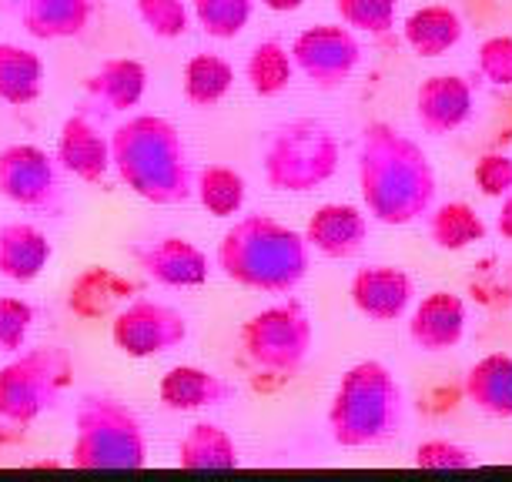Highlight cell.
Segmentation results:
<instances>
[{
	"instance_id": "8992f818",
	"label": "cell",
	"mask_w": 512,
	"mask_h": 482,
	"mask_svg": "<svg viewBox=\"0 0 512 482\" xmlns=\"http://www.w3.org/2000/svg\"><path fill=\"white\" fill-rule=\"evenodd\" d=\"M342 141L332 124L318 118L282 121L262 148L265 185L282 195H312L338 175Z\"/></svg>"
},
{
	"instance_id": "ba28073f",
	"label": "cell",
	"mask_w": 512,
	"mask_h": 482,
	"mask_svg": "<svg viewBox=\"0 0 512 482\" xmlns=\"http://www.w3.org/2000/svg\"><path fill=\"white\" fill-rule=\"evenodd\" d=\"M245 359L262 372L295 375L312 355L315 325L308 308L298 298H282V302L262 308L241 325L238 332Z\"/></svg>"
},
{
	"instance_id": "ac0fdd59",
	"label": "cell",
	"mask_w": 512,
	"mask_h": 482,
	"mask_svg": "<svg viewBox=\"0 0 512 482\" xmlns=\"http://www.w3.org/2000/svg\"><path fill=\"white\" fill-rule=\"evenodd\" d=\"M34 41H74L94 21V0H0Z\"/></svg>"
},
{
	"instance_id": "cb8c5ba5",
	"label": "cell",
	"mask_w": 512,
	"mask_h": 482,
	"mask_svg": "<svg viewBox=\"0 0 512 482\" xmlns=\"http://www.w3.org/2000/svg\"><path fill=\"white\" fill-rule=\"evenodd\" d=\"M178 466L195 472H225L241 466V449L235 436L218 422H195L178 439Z\"/></svg>"
},
{
	"instance_id": "8d00e7d4",
	"label": "cell",
	"mask_w": 512,
	"mask_h": 482,
	"mask_svg": "<svg viewBox=\"0 0 512 482\" xmlns=\"http://www.w3.org/2000/svg\"><path fill=\"white\" fill-rule=\"evenodd\" d=\"M472 181L486 198L502 201L512 195V158L502 151H486L472 168Z\"/></svg>"
},
{
	"instance_id": "f35d334b",
	"label": "cell",
	"mask_w": 512,
	"mask_h": 482,
	"mask_svg": "<svg viewBox=\"0 0 512 482\" xmlns=\"http://www.w3.org/2000/svg\"><path fill=\"white\" fill-rule=\"evenodd\" d=\"M262 7L272 14H295L305 7V0H262Z\"/></svg>"
},
{
	"instance_id": "44dd1931",
	"label": "cell",
	"mask_w": 512,
	"mask_h": 482,
	"mask_svg": "<svg viewBox=\"0 0 512 482\" xmlns=\"http://www.w3.org/2000/svg\"><path fill=\"white\" fill-rule=\"evenodd\" d=\"M402 37L409 44V51L422 61H436L446 57L449 51H456L466 37V21L456 7L449 4H425L405 17Z\"/></svg>"
},
{
	"instance_id": "30bf717a",
	"label": "cell",
	"mask_w": 512,
	"mask_h": 482,
	"mask_svg": "<svg viewBox=\"0 0 512 482\" xmlns=\"http://www.w3.org/2000/svg\"><path fill=\"white\" fill-rule=\"evenodd\" d=\"M188 335V315L154 298H131L111 318V342L128 359H158V355L181 349Z\"/></svg>"
},
{
	"instance_id": "d6a6232c",
	"label": "cell",
	"mask_w": 512,
	"mask_h": 482,
	"mask_svg": "<svg viewBox=\"0 0 512 482\" xmlns=\"http://www.w3.org/2000/svg\"><path fill=\"white\" fill-rule=\"evenodd\" d=\"M335 14L355 34L385 37L399 21V0H335Z\"/></svg>"
},
{
	"instance_id": "7c38bea8",
	"label": "cell",
	"mask_w": 512,
	"mask_h": 482,
	"mask_svg": "<svg viewBox=\"0 0 512 482\" xmlns=\"http://www.w3.org/2000/svg\"><path fill=\"white\" fill-rule=\"evenodd\" d=\"M476 88L462 74H429L415 88V121L429 138H449L472 121Z\"/></svg>"
},
{
	"instance_id": "2e32d148",
	"label": "cell",
	"mask_w": 512,
	"mask_h": 482,
	"mask_svg": "<svg viewBox=\"0 0 512 482\" xmlns=\"http://www.w3.org/2000/svg\"><path fill=\"white\" fill-rule=\"evenodd\" d=\"M144 275L161 288H201L211 278V262L191 238L161 235L134 252Z\"/></svg>"
},
{
	"instance_id": "5b68a950",
	"label": "cell",
	"mask_w": 512,
	"mask_h": 482,
	"mask_svg": "<svg viewBox=\"0 0 512 482\" xmlns=\"http://www.w3.org/2000/svg\"><path fill=\"white\" fill-rule=\"evenodd\" d=\"M74 469H141L148 466V432L128 402L111 392H84L74 409Z\"/></svg>"
},
{
	"instance_id": "6da1fadb",
	"label": "cell",
	"mask_w": 512,
	"mask_h": 482,
	"mask_svg": "<svg viewBox=\"0 0 512 482\" xmlns=\"http://www.w3.org/2000/svg\"><path fill=\"white\" fill-rule=\"evenodd\" d=\"M362 208L385 228H409L436 205V168L415 138L389 121H369L355 154Z\"/></svg>"
},
{
	"instance_id": "603a6c76",
	"label": "cell",
	"mask_w": 512,
	"mask_h": 482,
	"mask_svg": "<svg viewBox=\"0 0 512 482\" xmlns=\"http://www.w3.org/2000/svg\"><path fill=\"white\" fill-rule=\"evenodd\" d=\"M462 392L479 412L492 419H512V355L489 352L469 365Z\"/></svg>"
},
{
	"instance_id": "836d02e7",
	"label": "cell",
	"mask_w": 512,
	"mask_h": 482,
	"mask_svg": "<svg viewBox=\"0 0 512 482\" xmlns=\"http://www.w3.org/2000/svg\"><path fill=\"white\" fill-rule=\"evenodd\" d=\"M34 305L24 298L4 295L0 298V355H17L27 345V335L34 329Z\"/></svg>"
},
{
	"instance_id": "d590c367",
	"label": "cell",
	"mask_w": 512,
	"mask_h": 482,
	"mask_svg": "<svg viewBox=\"0 0 512 482\" xmlns=\"http://www.w3.org/2000/svg\"><path fill=\"white\" fill-rule=\"evenodd\" d=\"M415 469H472L479 466L476 452L452 439H425L412 452Z\"/></svg>"
},
{
	"instance_id": "e0dca14e",
	"label": "cell",
	"mask_w": 512,
	"mask_h": 482,
	"mask_svg": "<svg viewBox=\"0 0 512 482\" xmlns=\"http://www.w3.org/2000/svg\"><path fill=\"white\" fill-rule=\"evenodd\" d=\"M57 161H61L64 175H71L84 185H101L114 171L111 161V134H101L88 114H71L61 124L57 134Z\"/></svg>"
},
{
	"instance_id": "3957f363",
	"label": "cell",
	"mask_w": 512,
	"mask_h": 482,
	"mask_svg": "<svg viewBox=\"0 0 512 482\" xmlns=\"http://www.w3.org/2000/svg\"><path fill=\"white\" fill-rule=\"evenodd\" d=\"M215 262L228 282L262 295H292L312 268L305 231L288 228L265 211L241 215L218 241Z\"/></svg>"
},
{
	"instance_id": "9c48e42d",
	"label": "cell",
	"mask_w": 512,
	"mask_h": 482,
	"mask_svg": "<svg viewBox=\"0 0 512 482\" xmlns=\"http://www.w3.org/2000/svg\"><path fill=\"white\" fill-rule=\"evenodd\" d=\"M64 168L57 154L37 144L0 148V198L34 215L57 218L64 211Z\"/></svg>"
},
{
	"instance_id": "74e56055",
	"label": "cell",
	"mask_w": 512,
	"mask_h": 482,
	"mask_svg": "<svg viewBox=\"0 0 512 482\" xmlns=\"http://www.w3.org/2000/svg\"><path fill=\"white\" fill-rule=\"evenodd\" d=\"M496 235L502 241H512V195H506L499 201V211H496Z\"/></svg>"
},
{
	"instance_id": "8fae6325",
	"label": "cell",
	"mask_w": 512,
	"mask_h": 482,
	"mask_svg": "<svg viewBox=\"0 0 512 482\" xmlns=\"http://www.w3.org/2000/svg\"><path fill=\"white\" fill-rule=\"evenodd\" d=\"M292 61L295 71L305 77L318 91H335L362 64V44L352 27L338 24H315L295 34L292 41Z\"/></svg>"
},
{
	"instance_id": "4fadbf2b",
	"label": "cell",
	"mask_w": 512,
	"mask_h": 482,
	"mask_svg": "<svg viewBox=\"0 0 512 482\" xmlns=\"http://www.w3.org/2000/svg\"><path fill=\"white\" fill-rule=\"evenodd\" d=\"M469 305L466 298L446 288L422 295L409 315V342L425 355H446L466 342Z\"/></svg>"
},
{
	"instance_id": "5bb4252c",
	"label": "cell",
	"mask_w": 512,
	"mask_h": 482,
	"mask_svg": "<svg viewBox=\"0 0 512 482\" xmlns=\"http://www.w3.org/2000/svg\"><path fill=\"white\" fill-rule=\"evenodd\" d=\"M352 308L375 325H392L405 318L415 298L412 275L399 265H362L349 282Z\"/></svg>"
},
{
	"instance_id": "7402d4cb",
	"label": "cell",
	"mask_w": 512,
	"mask_h": 482,
	"mask_svg": "<svg viewBox=\"0 0 512 482\" xmlns=\"http://www.w3.org/2000/svg\"><path fill=\"white\" fill-rule=\"evenodd\" d=\"M54 245L37 225L27 221H11L0 225V278L17 285H27L51 265Z\"/></svg>"
},
{
	"instance_id": "e575fe53",
	"label": "cell",
	"mask_w": 512,
	"mask_h": 482,
	"mask_svg": "<svg viewBox=\"0 0 512 482\" xmlns=\"http://www.w3.org/2000/svg\"><path fill=\"white\" fill-rule=\"evenodd\" d=\"M476 71L492 88H512V34H492L479 44Z\"/></svg>"
},
{
	"instance_id": "1f68e13d",
	"label": "cell",
	"mask_w": 512,
	"mask_h": 482,
	"mask_svg": "<svg viewBox=\"0 0 512 482\" xmlns=\"http://www.w3.org/2000/svg\"><path fill=\"white\" fill-rule=\"evenodd\" d=\"M134 14L158 41H178L191 31V0H134Z\"/></svg>"
},
{
	"instance_id": "4dcf8cb0",
	"label": "cell",
	"mask_w": 512,
	"mask_h": 482,
	"mask_svg": "<svg viewBox=\"0 0 512 482\" xmlns=\"http://www.w3.org/2000/svg\"><path fill=\"white\" fill-rule=\"evenodd\" d=\"M191 14L198 27L215 41H235L251 24L255 0H191Z\"/></svg>"
},
{
	"instance_id": "4316f807",
	"label": "cell",
	"mask_w": 512,
	"mask_h": 482,
	"mask_svg": "<svg viewBox=\"0 0 512 482\" xmlns=\"http://www.w3.org/2000/svg\"><path fill=\"white\" fill-rule=\"evenodd\" d=\"M231 88H235V67H231L228 57L211 51L188 57L185 74H181V91H185V101L191 108H218L231 94Z\"/></svg>"
},
{
	"instance_id": "d4e9b609",
	"label": "cell",
	"mask_w": 512,
	"mask_h": 482,
	"mask_svg": "<svg viewBox=\"0 0 512 482\" xmlns=\"http://www.w3.org/2000/svg\"><path fill=\"white\" fill-rule=\"evenodd\" d=\"M422 221L432 248H439V252H466V248L479 245L489 235V225L469 201H442V205H432Z\"/></svg>"
},
{
	"instance_id": "52a82bcc",
	"label": "cell",
	"mask_w": 512,
	"mask_h": 482,
	"mask_svg": "<svg viewBox=\"0 0 512 482\" xmlns=\"http://www.w3.org/2000/svg\"><path fill=\"white\" fill-rule=\"evenodd\" d=\"M74 362L57 345H41L11 355L0 365V422L7 426H31L57 409L71 385Z\"/></svg>"
},
{
	"instance_id": "9a60e30c",
	"label": "cell",
	"mask_w": 512,
	"mask_h": 482,
	"mask_svg": "<svg viewBox=\"0 0 512 482\" xmlns=\"http://www.w3.org/2000/svg\"><path fill=\"white\" fill-rule=\"evenodd\" d=\"M372 231V215L362 205H345V201H328L318 205L308 215L305 241L312 245L315 255L332 258V262H345L355 258L365 248Z\"/></svg>"
},
{
	"instance_id": "277c9868",
	"label": "cell",
	"mask_w": 512,
	"mask_h": 482,
	"mask_svg": "<svg viewBox=\"0 0 512 482\" xmlns=\"http://www.w3.org/2000/svg\"><path fill=\"white\" fill-rule=\"evenodd\" d=\"M328 436L342 449H375L392 442L405 422V392L379 359L349 365L328 402Z\"/></svg>"
},
{
	"instance_id": "83f0119b",
	"label": "cell",
	"mask_w": 512,
	"mask_h": 482,
	"mask_svg": "<svg viewBox=\"0 0 512 482\" xmlns=\"http://www.w3.org/2000/svg\"><path fill=\"white\" fill-rule=\"evenodd\" d=\"M128 292H134L128 278H121L111 268H88L84 275L74 278L67 305L81 318H104V315L114 318L121 305H128Z\"/></svg>"
},
{
	"instance_id": "f1b7e54d",
	"label": "cell",
	"mask_w": 512,
	"mask_h": 482,
	"mask_svg": "<svg viewBox=\"0 0 512 482\" xmlns=\"http://www.w3.org/2000/svg\"><path fill=\"white\" fill-rule=\"evenodd\" d=\"M245 81L255 98H282L295 81V61H292V47H285L282 41L268 37L251 47L248 61H245Z\"/></svg>"
},
{
	"instance_id": "7a4b0ae2",
	"label": "cell",
	"mask_w": 512,
	"mask_h": 482,
	"mask_svg": "<svg viewBox=\"0 0 512 482\" xmlns=\"http://www.w3.org/2000/svg\"><path fill=\"white\" fill-rule=\"evenodd\" d=\"M114 175L148 205L175 208L195 198V168L181 131L161 114H131L111 131Z\"/></svg>"
},
{
	"instance_id": "d6986e66",
	"label": "cell",
	"mask_w": 512,
	"mask_h": 482,
	"mask_svg": "<svg viewBox=\"0 0 512 482\" xmlns=\"http://www.w3.org/2000/svg\"><path fill=\"white\" fill-rule=\"evenodd\" d=\"M158 399L168 412H201L235 402L238 389L225 375L201 369V365H175L161 375Z\"/></svg>"
},
{
	"instance_id": "ffe728a7",
	"label": "cell",
	"mask_w": 512,
	"mask_h": 482,
	"mask_svg": "<svg viewBox=\"0 0 512 482\" xmlns=\"http://www.w3.org/2000/svg\"><path fill=\"white\" fill-rule=\"evenodd\" d=\"M148 91V67L134 57H108L84 81V94L98 111H134Z\"/></svg>"
},
{
	"instance_id": "f546056e",
	"label": "cell",
	"mask_w": 512,
	"mask_h": 482,
	"mask_svg": "<svg viewBox=\"0 0 512 482\" xmlns=\"http://www.w3.org/2000/svg\"><path fill=\"white\" fill-rule=\"evenodd\" d=\"M195 198L211 218H235L245 208V175L228 165H201L195 171Z\"/></svg>"
},
{
	"instance_id": "484cf974",
	"label": "cell",
	"mask_w": 512,
	"mask_h": 482,
	"mask_svg": "<svg viewBox=\"0 0 512 482\" xmlns=\"http://www.w3.org/2000/svg\"><path fill=\"white\" fill-rule=\"evenodd\" d=\"M44 61L31 47L0 41V101L27 108L44 94Z\"/></svg>"
}]
</instances>
